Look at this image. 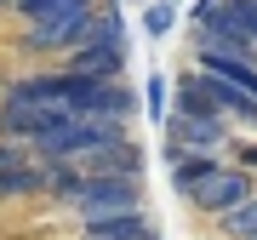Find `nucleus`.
Wrapping results in <instances>:
<instances>
[{"label": "nucleus", "mask_w": 257, "mask_h": 240, "mask_svg": "<svg viewBox=\"0 0 257 240\" xmlns=\"http://www.w3.org/2000/svg\"><path fill=\"white\" fill-rule=\"evenodd\" d=\"M211 149H229V126L223 120H200V114H172L166 120V155L172 160H200Z\"/></svg>", "instance_id": "nucleus-5"}, {"label": "nucleus", "mask_w": 257, "mask_h": 240, "mask_svg": "<svg viewBox=\"0 0 257 240\" xmlns=\"http://www.w3.org/2000/svg\"><path fill=\"white\" fill-rule=\"evenodd\" d=\"M12 6H18V18H23V23H35L46 6H57V0H12Z\"/></svg>", "instance_id": "nucleus-15"}, {"label": "nucleus", "mask_w": 257, "mask_h": 240, "mask_svg": "<svg viewBox=\"0 0 257 240\" xmlns=\"http://www.w3.org/2000/svg\"><path fill=\"white\" fill-rule=\"evenodd\" d=\"M69 74H80L92 86H114L120 80V46H74Z\"/></svg>", "instance_id": "nucleus-8"}, {"label": "nucleus", "mask_w": 257, "mask_h": 240, "mask_svg": "<svg viewBox=\"0 0 257 240\" xmlns=\"http://www.w3.org/2000/svg\"><path fill=\"white\" fill-rule=\"evenodd\" d=\"M80 240H155V223L143 212L132 217H114V223H92V229H80Z\"/></svg>", "instance_id": "nucleus-10"}, {"label": "nucleus", "mask_w": 257, "mask_h": 240, "mask_svg": "<svg viewBox=\"0 0 257 240\" xmlns=\"http://www.w3.org/2000/svg\"><path fill=\"white\" fill-rule=\"evenodd\" d=\"M143 200V183L138 177H80V189H74L69 212L92 229V223H114V217H132Z\"/></svg>", "instance_id": "nucleus-3"}, {"label": "nucleus", "mask_w": 257, "mask_h": 240, "mask_svg": "<svg viewBox=\"0 0 257 240\" xmlns=\"http://www.w3.org/2000/svg\"><path fill=\"white\" fill-rule=\"evenodd\" d=\"M97 0H57L35 23L23 29V52H57V46H86V35L97 29Z\"/></svg>", "instance_id": "nucleus-2"}, {"label": "nucleus", "mask_w": 257, "mask_h": 240, "mask_svg": "<svg viewBox=\"0 0 257 240\" xmlns=\"http://www.w3.org/2000/svg\"><path fill=\"white\" fill-rule=\"evenodd\" d=\"M143 172V149L138 143H109V149H97L92 160H80V177H138Z\"/></svg>", "instance_id": "nucleus-7"}, {"label": "nucleus", "mask_w": 257, "mask_h": 240, "mask_svg": "<svg viewBox=\"0 0 257 240\" xmlns=\"http://www.w3.org/2000/svg\"><path fill=\"white\" fill-rule=\"evenodd\" d=\"M143 23H149V35H155V40H160V35H172V6H149V18H143Z\"/></svg>", "instance_id": "nucleus-14"}, {"label": "nucleus", "mask_w": 257, "mask_h": 240, "mask_svg": "<svg viewBox=\"0 0 257 240\" xmlns=\"http://www.w3.org/2000/svg\"><path fill=\"white\" fill-rule=\"evenodd\" d=\"M223 234H229V240H257V200L223 217Z\"/></svg>", "instance_id": "nucleus-12"}, {"label": "nucleus", "mask_w": 257, "mask_h": 240, "mask_svg": "<svg viewBox=\"0 0 257 240\" xmlns=\"http://www.w3.org/2000/svg\"><path fill=\"white\" fill-rule=\"evenodd\" d=\"M189 200H194V212H206V217L223 223L229 212H240V206L257 200V194H251V172H246V166H217L200 189L189 194Z\"/></svg>", "instance_id": "nucleus-4"}, {"label": "nucleus", "mask_w": 257, "mask_h": 240, "mask_svg": "<svg viewBox=\"0 0 257 240\" xmlns=\"http://www.w3.org/2000/svg\"><path fill=\"white\" fill-rule=\"evenodd\" d=\"M0 6H6V0H0Z\"/></svg>", "instance_id": "nucleus-19"}, {"label": "nucleus", "mask_w": 257, "mask_h": 240, "mask_svg": "<svg viewBox=\"0 0 257 240\" xmlns=\"http://www.w3.org/2000/svg\"><path fill=\"white\" fill-rule=\"evenodd\" d=\"M229 6L240 12V23H246V29H251V40H257V0H229Z\"/></svg>", "instance_id": "nucleus-16"}, {"label": "nucleus", "mask_w": 257, "mask_h": 240, "mask_svg": "<svg viewBox=\"0 0 257 240\" xmlns=\"http://www.w3.org/2000/svg\"><path fill=\"white\" fill-rule=\"evenodd\" d=\"M240 160H246V166H257V143H246V149H240Z\"/></svg>", "instance_id": "nucleus-17"}, {"label": "nucleus", "mask_w": 257, "mask_h": 240, "mask_svg": "<svg viewBox=\"0 0 257 240\" xmlns=\"http://www.w3.org/2000/svg\"><path fill=\"white\" fill-rule=\"evenodd\" d=\"M23 194H46V166L12 138H0V200H23Z\"/></svg>", "instance_id": "nucleus-6"}, {"label": "nucleus", "mask_w": 257, "mask_h": 240, "mask_svg": "<svg viewBox=\"0 0 257 240\" xmlns=\"http://www.w3.org/2000/svg\"><path fill=\"white\" fill-rule=\"evenodd\" d=\"M143 97H149V114H155L160 126H166V120H172V114H166V80H160V74H149V86H143Z\"/></svg>", "instance_id": "nucleus-13"}, {"label": "nucleus", "mask_w": 257, "mask_h": 240, "mask_svg": "<svg viewBox=\"0 0 257 240\" xmlns=\"http://www.w3.org/2000/svg\"><path fill=\"white\" fill-rule=\"evenodd\" d=\"M211 172H217V160H211V155H200V160H172V183H177V194H194Z\"/></svg>", "instance_id": "nucleus-11"}, {"label": "nucleus", "mask_w": 257, "mask_h": 240, "mask_svg": "<svg viewBox=\"0 0 257 240\" xmlns=\"http://www.w3.org/2000/svg\"><path fill=\"white\" fill-rule=\"evenodd\" d=\"M138 6H149V0H138Z\"/></svg>", "instance_id": "nucleus-18"}, {"label": "nucleus", "mask_w": 257, "mask_h": 240, "mask_svg": "<svg viewBox=\"0 0 257 240\" xmlns=\"http://www.w3.org/2000/svg\"><path fill=\"white\" fill-rule=\"evenodd\" d=\"M177 114H200V120H223V126H257V103L246 92H234L223 74L211 69H194L177 80Z\"/></svg>", "instance_id": "nucleus-1"}, {"label": "nucleus", "mask_w": 257, "mask_h": 240, "mask_svg": "<svg viewBox=\"0 0 257 240\" xmlns=\"http://www.w3.org/2000/svg\"><path fill=\"white\" fill-rule=\"evenodd\" d=\"M200 69L223 74L234 92H246V97L257 103V69H251V63H240V57H229V52H200Z\"/></svg>", "instance_id": "nucleus-9"}]
</instances>
